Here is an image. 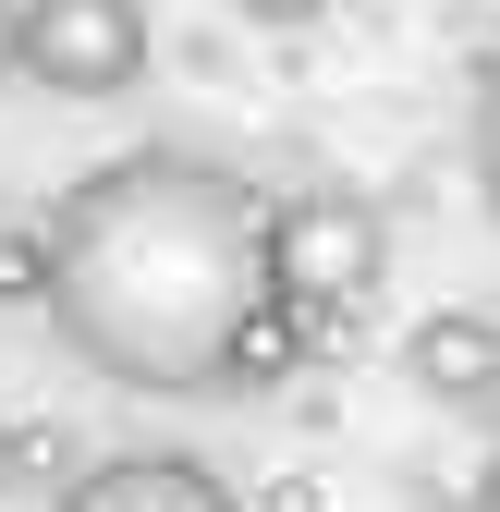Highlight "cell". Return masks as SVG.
<instances>
[{
    "instance_id": "4",
    "label": "cell",
    "mask_w": 500,
    "mask_h": 512,
    "mask_svg": "<svg viewBox=\"0 0 500 512\" xmlns=\"http://www.w3.org/2000/svg\"><path fill=\"white\" fill-rule=\"evenodd\" d=\"M61 512H244V500L196 452H98L74 488H61Z\"/></svg>"
},
{
    "instance_id": "2",
    "label": "cell",
    "mask_w": 500,
    "mask_h": 512,
    "mask_svg": "<svg viewBox=\"0 0 500 512\" xmlns=\"http://www.w3.org/2000/svg\"><path fill=\"white\" fill-rule=\"evenodd\" d=\"M379 281H391V220H379L366 183H293V196H269V293L281 305L342 330V317H366Z\"/></svg>"
},
{
    "instance_id": "8",
    "label": "cell",
    "mask_w": 500,
    "mask_h": 512,
    "mask_svg": "<svg viewBox=\"0 0 500 512\" xmlns=\"http://www.w3.org/2000/svg\"><path fill=\"white\" fill-rule=\"evenodd\" d=\"M232 13H244V25H257V37H305V25H318V13H330V0H232Z\"/></svg>"
},
{
    "instance_id": "10",
    "label": "cell",
    "mask_w": 500,
    "mask_h": 512,
    "mask_svg": "<svg viewBox=\"0 0 500 512\" xmlns=\"http://www.w3.org/2000/svg\"><path fill=\"white\" fill-rule=\"evenodd\" d=\"M464 512H500V464H488V476H476V488H464Z\"/></svg>"
},
{
    "instance_id": "1",
    "label": "cell",
    "mask_w": 500,
    "mask_h": 512,
    "mask_svg": "<svg viewBox=\"0 0 500 512\" xmlns=\"http://www.w3.org/2000/svg\"><path fill=\"white\" fill-rule=\"evenodd\" d=\"M269 305V208L208 147H122L49 208V330L98 391L220 403Z\"/></svg>"
},
{
    "instance_id": "7",
    "label": "cell",
    "mask_w": 500,
    "mask_h": 512,
    "mask_svg": "<svg viewBox=\"0 0 500 512\" xmlns=\"http://www.w3.org/2000/svg\"><path fill=\"white\" fill-rule=\"evenodd\" d=\"M0 305H49V220L0 232Z\"/></svg>"
},
{
    "instance_id": "11",
    "label": "cell",
    "mask_w": 500,
    "mask_h": 512,
    "mask_svg": "<svg viewBox=\"0 0 500 512\" xmlns=\"http://www.w3.org/2000/svg\"><path fill=\"white\" fill-rule=\"evenodd\" d=\"M0 488H13V415H0Z\"/></svg>"
},
{
    "instance_id": "9",
    "label": "cell",
    "mask_w": 500,
    "mask_h": 512,
    "mask_svg": "<svg viewBox=\"0 0 500 512\" xmlns=\"http://www.w3.org/2000/svg\"><path fill=\"white\" fill-rule=\"evenodd\" d=\"M25 74V0H0V86Z\"/></svg>"
},
{
    "instance_id": "6",
    "label": "cell",
    "mask_w": 500,
    "mask_h": 512,
    "mask_svg": "<svg viewBox=\"0 0 500 512\" xmlns=\"http://www.w3.org/2000/svg\"><path fill=\"white\" fill-rule=\"evenodd\" d=\"M464 171H476V208L500 232V37L476 49V74H464Z\"/></svg>"
},
{
    "instance_id": "5",
    "label": "cell",
    "mask_w": 500,
    "mask_h": 512,
    "mask_svg": "<svg viewBox=\"0 0 500 512\" xmlns=\"http://www.w3.org/2000/svg\"><path fill=\"white\" fill-rule=\"evenodd\" d=\"M403 378L440 415H500V317H476V305L415 317V330H403Z\"/></svg>"
},
{
    "instance_id": "3",
    "label": "cell",
    "mask_w": 500,
    "mask_h": 512,
    "mask_svg": "<svg viewBox=\"0 0 500 512\" xmlns=\"http://www.w3.org/2000/svg\"><path fill=\"white\" fill-rule=\"evenodd\" d=\"M147 61H159L147 0H25V74L13 86H37L61 110H110L147 86Z\"/></svg>"
}]
</instances>
